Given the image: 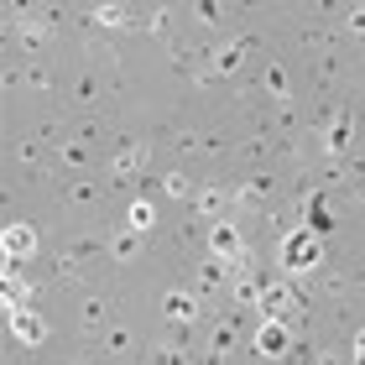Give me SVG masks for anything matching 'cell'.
Instances as JSON below:
<instances>
[{
	"label": "cell",
	"mask_w": 365,
	"mask_h": 365,
	"mask_svg": "<svg viewBox=\"0 0 365 365\" xmlns=\"http://www.w3.org/2000/svg\"><path fill=\"white\" fill-rule=\"evenodd\" d=\"M162 193H168V198H188V204H193V182H188V173H168V178H162Z\"/></svg>",
	"instance_id": "d6986e66"
},
{
	"label": "cell",
	"mask_w": 365,
	"mask_h": 365,
	"mask_svg": "<svg viewBox=\"0 0 365 365\" xmlns=\"http://www.w3.org/2000/svg\"><path fill=\"white\" fill-rule=\"evenodd\" d=\"M209 256H214V261H225V267H235V261H251V240L240 235V225L220 220V225L209 230Z\"/></svg>",
	"instance_id": "3957f363"
},
{
	"label": "cell",
	"mask_w": 365,
	"mask_h": 365,
	"mask_svg": "<svg viewBox=\"0 0 365 365\" xmlns=\"http://www.w3.org/2000/svg\"><path fill=\"white\" fill-rule=\"evenodd\" d=\"M230 193H235V209H261V204H267V193H272V178H245Z\"/></svg>",
	"instance_id": "30bf717a"
},
{
	"label": "cell",
	"mask_w": 365,
	"mask_h": 365,
	"mask_svg": "<svg viewBox=\"0 0 365 365\" xmlns=\"http://www.w3.org/2000/svg\"><path fill=\"white\" fill-rule=\"evenodd\" d=\"M146 31L162 37V42H173V6H157L152 16H146Z\"/></svg>",
	"instance_id": "ac0fdd59"
},
{
	"label": "cell",
	"mask_w": 365,
	"mask_h": 365,
	"mask_svg": "<svg viewBox=\"0 0 365 365\" xmlns=\"http://www.w3.org/2000/svg\"><path fill=\"white\" fill-rule=\"evenodd\" d=\"M152 225H157V204H152V198H130V209H125V230L146 235Z\"/></svg>",
	"instance_id": "7c38bea8"
},
{
	"label": "cell",
	"mask_w": 365,
	"mask_h": 365,
	"mask_svg": "<svg viewBox=\"0 0 365 365\" xmlns=\"http://www.w3.org/2000/svg\"><path fill=\"white\" fill-rule=\"evenodd\" d=\"M0 245H6V261H31L37 256V225H6Z\"/></svg>",
	"instance_id": "ba28073f"
},
{
	"label": "cell",
	"mask_w": 365,
	"mask_h": 365,
	"mask_svg": "<svg viewBox=\"0 0 365 365\" xmlns=\"http://www.w3.org/2000/svg\"><path fill=\"white\" fill-rule=\"evenodd\" d=\"M261 287H267V282H261L256 272H235V282H230V292H235V303H240V308L261 303Z\"/></svg>",
	"instance_id": "4fadbf2b"
},
{
	"label": "cell",
	"mask_w": 365,
	"mask_h": 365,
	"mask_svg": "<svg viewBox=\"0 0 365 365\" xmlns=\"http://www.w3.org/2000/svg\"><path fill=\"white\" fill-rule=\"evenodd\" d=\"M193 209H198V214H209V220L220 225V220H225V209H235V193H230V188H198V193H193Z\"/></svg>",
	"instance_id": "9c48e42d"
},
{
	"label": "cell",
	"mask_w": 365,
	"mask_h": 365,
	"mask_svg": "<svg viewBox=\"0 0 365 365\" xmlns=\"http://www.w3.org/2000/svg\"><path fill=\"white\" fill-rule=\"evenodd\" d=\"M152 365H188V350H178V344H152Z\"/></svg>",
	"instance_id": "7402d4cb"
},
{
	"label": "cell",
	"mask_w": 365,
	"mask_h": 365,
	"mask_svg": "<svg viewBox=\"0 0 365 365\" xmlns=\"http://www.w3.org/2000/svg\"><path fill=\"white\" fill-rule=\"evenodd\" d=\"M89 16H94L99 26H110V31H130V26H136V16H130L125 6H94Z\"/></svg>",
	"instance_id": "9a60e30c"
},
{
	"label": "cell",
	"mask_w": 365,
	"mask_h": 365,
	"mask_svg": "<svg viewBox=\"0 0 365 365\" xmlns=\"http://www.w3.org/2000/svg\"><path fill=\"white\" fill-rule=\"evenodd\" d=\"M214 16H220V6H209V0H204V6H193V21L198 26H214Z\"/></svg>",
	"instance_id": "484cf974"
},
{
	"label": "cell",
	"mask_w": 365,
	"mask_h": 365,
	"mask_svg": "<svg viewBox=\"0 0 365 365\" xmlns=\"http://www.w3.org/2000/svg\"><path fill=\"white\" fill-rule=\"evenodd\" d=\"M355 365H365V360H355Z\"/></svg>",
	"instance_id": "f1b7e54d"
},
{
	"label": "cell",
	"mask_w": 365,
	"mask_h": 365,
	"mask_svg": "<svg viewBox=\"0 0 365 365\" xmlns=\"http://www.w3.org/2000/svg\"><path fill=\"white\" fill-rule=\"evenodd\" d=\"M277 267L287 272V277L319 272L324 267V235H313L308 225H292L287 235H282V245H277Z\"/></svg>",
	"instance_id": "6da1fadb"
},
{
	"label": "cell",
	"mask_w": 365,
	"mask_h": 365,
	"mask_svg": "<svg viewBox=\"0 0 365 365\" xmlns=\"http://www.w3.org/2000/svg\"><path fill=\"white\" fill-rule=\"evenodd\" d=\"M245 47H251V37H225L209 53V78H235L240 63H245Z\"/></svg>",
	"instance_id": "5b68a950"
},
{
	"label": "cell",
	"mask_w": 365,
	"mask_h": 365,
	"mask_svg": "<svg viewBox=\"0 0 365 365\" xmlns=\"http://www.w3.org/2000/svg\"><path fill=\"white\" fill-rule=\"evenodd\" d=\"M105 319H110V303H105V297H89L84 313H78V324H84V329H99Z\"/></svg>",
	"instance_id": "44dd1931"
},
{
	"label": "cell",
	"mask_w": 365,
	"mask_h": 365,
	"mask_svg": "<svg viewBox=\"0 0 365 365\" xmlns=\"http://www.w3.org/2000/svg\"><path fill=\"white\" fill-rule=\"evenodd\" d=\"M162 313H168L173 324H193L198 319V297L193 292H168L162 297Z\"/></svg>",
	"instance_id": "8fae6325"
},
{
	"label": "cell",
	"mask_w": 365,
	"mask_h": 365,
	"mask_svg": "<svg viewBox=\"0 0 365 365\" xmlns=\"http://www.w3.org/2000/svg\"><path fill=\"white\" fill-rule=\"evenodd\" d=\"M105 350H110V355H125V350H130V334H125L120 324H115L110 334H105Z\"/></svg>",
	"instance_id": "cb8c5ba5"
},
{
	"label": "cell",
	"mask_w": 365,
	"mask_h": 365,
	"mask_svg": "<svg viewBox=\"0 0 365 365\" xmlns=\"http://www.w3.org/2000/svg\"><path fill=\"white\" fill-rule=\"evenodd\" d=\"M141 245H146V235H136V230H115L110 256H115V261H136V256H141Z\"/></svg>",
	"instance_id": "5bb4252c"
},
{
	"label": "cell",
	"mask_w": 365,
	"mask_h": 365,
	"mask_svg": "<svg viewBox=\"0 0 365 365\" xmlns=\"http://www.w3.org/2000/svg\"><path fill=\"white\" fill-rule=\"evenodd\" d=\"M68 204H94V188H89V182H78V188H68Z\"/></svg>",
	"instance_id": "4316f807"
},
{
	"label": "cell",
	"mask_w": 365,
	"mask_h": 365,
	"mask_svg": "<svg viewBox=\"0 0 365 365\" xmlns=\"http://www.w3.org/2000/svg\"><path fill=\"white\" fill-rule=\"evenodd\" d=\"M220 282H225V261H204V267H198V277H193V287L198 292H214V287H220Z\"/></svg>",
	"instance_id": "e0dca14e"
},
{
	"label": "cell",
	"mask_w": 365,
	"mask_h": 365,
	"mask_svg": "<svg viewBox=\"0 0 365 365\" xmlns=\"http://www.w3.org/2000/svg\"><path fill=\"white\" fill-rule=\"evenodd\" d=\"M355 360H365V329L355 334Z\"/></svg>",
	"instance_id": "83f0119b"
},
{
	"label": "cell",
	"mask_w": 365,
	"mask_h": 365,
	"mask_svg": "<svg viewBox=\"0 0 365 365\" xmlns=\"http://www.w3.org/2000/svg\"><path fill=\"white\" fill-rule=\"evenodd\" d=\"M6 319H11V334L21 339L26 350H37V344H47V319H42L37 308H11Z\"/></svg>",
	"instance_id": "8992f818"
},
{
	"label": "cell",
	"mask_w": 365,
	"mask_h": 365,
	"mask_svg": "<svg viewBox=\"0 0 365 365\" xmlns=\"http://www.w3.org/2000/svg\"><path fill=\"white\" fill-rule=\"evenodd\" d=\"M146 162H152V141H125L120 152L110 157V178H115V182H125V178H136Z\"/></svg>",
	"instance_id": "52a82bcc"
},
{
	"label": "cell",
	"mask_w": 365,
	"mask_h": 365,
	"mask_svg": "<svg viewBox=\"0 0 365 365\" xmlns=\"http://www.w3.org/2000/svg\"><path fill=\"white\" fill-rule=\"evenodd\" d=\"M21 84H31V89H47V84H53V73H47V68H31V73H21Z\"/></svg>",
	"instance_id": "d4e9b609"
},
{
	"label": "cell",
	"mask_w": 365,
	"mask_h": 365,
	"mask_svg": "<svg viewBox=\"0 0 365 365\" xmlns=\"http://www.w3.org/2000/svg\"><path fill=\"white\" fill-rule=\"evenodd\" d=\"M58 157H63V168H84V162H89V146H84V141H63Z\"/></svg>",
	"instance_id": "603a6c76"
},
{
	"label": "cell",
	"mask_w": 365,
	"mask_h": 365,
	"mask_svg": "<svg viewBox=\"0 0 365 365\" xmlns=\"http://www.w3.org/2000/svg\"><path fill=\"white\" fill-rule=\"evenodd\" d=\"M350 136H355V115H350V110H329L324 120H319L324 162H344V152H350Z\"/></svg>",
	"instance_id": "7a4b0ae2"
},
{
	"label": "cell",
	"mask_w": 365,
	"mask_h": 365,
	"mask_svg": "<svg viewBox=\"0 0 365 365\" xmlns=\"http://www.w3.org/2000/svg\"><path fill=\"white\" fill-rule=\"evenodd\" d=\"M53 282L58 287H84V261H73L68 251L58 256V272H53Z\"/></svg>",
	"instance_id": "2e32d148"
},
{
	"label": "cell",
	"mask_w": 365,
	"mask_h": 365,
	"mask_svg": "<svg viewBox=\"0 0 365 365\" xmlns=\"http://www.w3.org/2000/svg\"><path fill=\"white\" fill-rule=\"evenodd\" d=\"M267 94H272V99H282V105H287L292 84H287V68H282V63H272V68H267Z\"/></svg>",
	"instance_id": "ffe728a7"
},
{
	"label": "cell",
	"mask_w": 365,
	"mask_h": 365,
	"mask_svg": "<svg viewBox=\"0 0 365 365\" xmlns=\"http://www.w3.org/2000/svg\"><path fill=\"white\" fill-rule=\"evenodd\" d=\"M256 355L261 360H287V350H292V324H277V319H261L256 324Z\"/></svg>",
	"instance_id": "277c9868"
}]
</instances>
